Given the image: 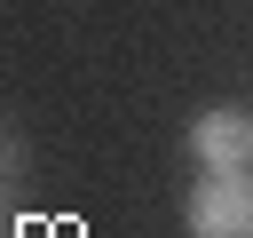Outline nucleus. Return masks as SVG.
Returning a JSON list of instances; mask_svg holds the SVG:
<instances>
[{
  "label": "nucleus",
  "mask_w": 253,
  "mask_h": 238,
  "mask_svg": "<svg viewBox=\"0 0 253 238\" xmlns=\"http://www.w3.org/2000/svg\"><path fill=\"white\" fill-rule=\"evenodd\" d=\"M190 238H253V167H206L190 190Z\"/></svg>",
  "instance_id": "f257e3e1"
},
{
  "label": "nucleus",
  "mask_w": 253,
  "mask_h": 238,
  "mask_svg": "<svg viewBox=\"0 0 253 238\" xmlns=\"http://www.w3.org/2000/svg\"><path fill=\"white\" fill-rule=\"evenodd\" d=\"M190 151L198 167H253V111H198Z\"/></svg>",
  "instance_id": "f03ea898"
}]
</instances>
